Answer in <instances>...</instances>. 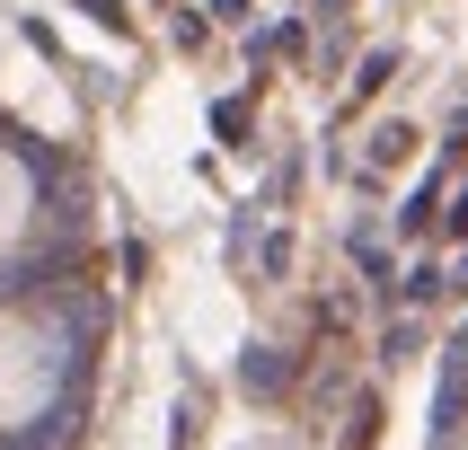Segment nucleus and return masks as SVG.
<instances>
[{
	"instance_id": "1",
	"label": "nucleus",
	"mask_w": 468,
	"mask_h": 450,
	"mask_svg": "<svg viewBox=\"0 0 468 450\" xmlns=\"http://www.w3.org/2000/svg\"><path fill=\"white\" fill-rule=\"evenodd\" d=\"M53 389H62V344H53V327L27 318V309H0V433L36 424L53 406Z\"/></svg>"
},
{
	"instance_id": "2",
	"label": "nucleus",
	"mask_w": 468,
	"mask_h": 450,
	"mask_svg": "<svg viewBox=\"0 0 468 450\" xmlns=\"http://www.w3.org/2000/svg\"><path fill=\"white\" fill-rule=\"evenodd\" d=\"M27 221H36V177H27L18 151H0V256L27 238Z\"/></svg>"
}]
</instances>
